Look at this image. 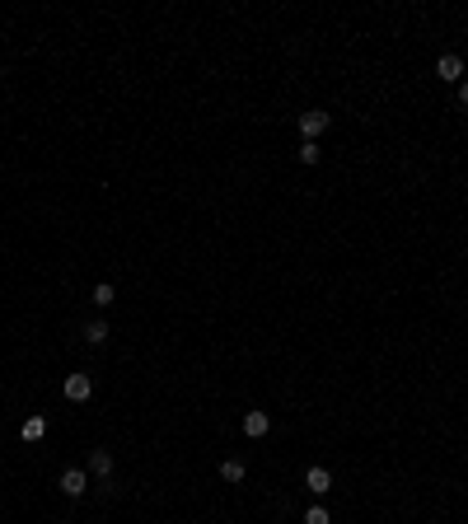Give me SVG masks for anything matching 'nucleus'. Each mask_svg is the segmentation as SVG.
<instances>
[{
	"mask_svg": "<svg viewBox=\"0 0 468 524\" xmlns=\"http://www.w3.org/2000/svg\"><path fill=\"white\" fill-rule=\"evenodd\" d=\"M94 304H112V286L103 281V286H94Z\"/></svg>",
	"mask_w": 468,
	"mask_h": 524,
	"instance_id": "nucleus-13",
	"label": "nucleus"
},
{
	"mask_svg": "<svg viewBox=\"0 0 468 524\" xmlns=\"http://www.w3.org/2000/svg\"><path fill=\"white\" fill-rule=\"evenodd\" d=\"M244 431L253 435V440H257V435H267V431H272V417H267V412H248V417H244Z\"/></svg>",
	"mask_w": 468,
	"mask_h": 524,
	"instance_id": "nucleus-6",
	"label": "nucleus"
},
{
	"mask_svg": "<svg viewBox=\"0 0 468 524\" xmlns=\"http://www.w3.org/2000/svg\"><path fill=\"white\" fill-rule=\"evenodd\" d=\"M90 393H94V380H90V375H66V398H70V402H85Z\"/></svg>",
	"mask_w": 468,
	"mask_h": 524,
	"instance_id": "nucleus-3",
	"label": "nucleus"
},
{
	"mask_svg": "<svg viewBox=\"0 0 468 524\" xmlns=\"http://www.w3.org/2000/svg\"><path fill=\"white\" fill-rule=\"evenodd\" d=\"M328 112H319V108H309V112H300V132H304V141H314L319 132H328Z\"/></svg>",
	"mask_w": 468,
	"mask_h": 524,
	"instance_id": "nucleus-2",
	"label": "nucleus"
},
{
	"mask_svg": "<svg viewBox=\"0 0 468 524\" xmlns=\"http://www.w3.org/2000/svg\"><path fill=\"white\" fill-rule=\"evenodd\" d=\"M85 487H90V482H85V473H80V469L61 473V491H66V496H85Z\"/></svg>",
	"mask_w": 468,
	"mask_h": 524,
	"instance_id": "nucleus-5",
	"label": "nucleus"
},
{
	"mask_svg": "<svg viewBox=\"0 0 468 524\" xmlns=\"http://www.w3.org/2000/svg\"><path fill=\"white\" fill-rule=\"evenodd\" d=\"M220 478L225 482H244V464H239V459H225V464H220Z\"/></svg>",
	"mask_w": 468,
	"mask_h": 524,
	"instance_id": "nucleus-8",
	"label": "nucleus"
},
{
	"mask_svg": "<svg viewBox=\"0 0 468 524\" xmlns=\"http://www.w3.org/2000/svg\"><path fill=\"white\" fill-rule=\"evenodd\" d=\"M319 155H324V150H319L314 141H304V145H300V164H319Z\"/></svg>",
	"mask_w": 468,
	"mask_h": 524,
	"instance_id": "nucleus-12",
	"label": "nucleus"
},
{
	"mask_svg": "<svg viewBox=\"0 0 468 524\" xmlns=\"http://www.w3.org/2000/svg\"><path fill=\"white\" fill-rule=\"evenodd\" d=\"M90 464H94V473H99V478H108V473H112V454H108V449H94Z\"/></svg>",
	"mask_w": 468,
	"mask_h": 524,
	"instance_id": "nucleus-10",
	"label": "nucleus"
},
{
	"mask_svg": "<svg viewBox=\"0 0 468 524\" xmlns=\"http://www.w3.org/2000/svg\"><path fill=\"white\" fill-rule=\"evenodd\" d=\"M304 524H333V515H328L324 506H309V510H304Z\"/></svg>",
	"mask_w": 468,
	"mask_h": 524,
	"instance_id": "nucleus-11",
	"label": "nucleus"
},
{
	"mask_svg": "<svg viewBox=\"0 0 468 524\" xmlns=\"http://www.w3.org/2000/svg\"><path fill=\"white\" fill-rule=\"evenodd\" d=\"M435 75H440V80H450V85H464V61H459L454 52H445L440 61H435Z\"/></svg>",
	"mask_w": 468,
	"mask_h": 524,
	"instance_id": "nucleus-1",
	"label": "nucleus"
},
{
	"mask_svg": "<svg viewBox=\"0 0 468 524\" xmlns=\"http://www.w3.org/2000/svg\"><path fill=\"white\" fill-rule=\"evenodd\" d=\"M85 342H94V346H99V342H108V324H103V319H94V324L85 328Z\"/></svg>",
	"mask_w": 468,
	"mask_h": 524,
	"instance_id": "nucleus-9",
	"label": "nucleus"
},
{
	"mask_svg": "<svg viewBox=\"0 0 468 524\" xmlns=\"http://www.w3.org/2000/svg\"><path fill=\"white\" fill-rule=\"evenodd\" d=\"M459 103H468V80H464V85H459Z\"/></svg>",
	"mask_w": 468,
	"mask_h": 524,
	"instance_id": "nucleus-14",
	"label": "nucleus"
},
{
	"mask_svg": "<svg viewBox=\"0 0 468 524\" xmlns=\"http://www.w3.org/2000/svg\"><path fill=\"white\" fill-rule=\"evenodd\" d=\"M19 435H23V440H43V435H47V417H28Z\"/></svg>",
	"mask_w": 468,
	"mask_h": 524,
	"instance_id": "nucleus-7",
	"label": "nucleus"
},
{
	"mask_svg": "<svg viewBox=\"0 0 468 524\" xmlns=\"http://www.w3.org/2000/svg\"><path fill=\"white\" fill-rule=\"evenodd\" d=\"M304 487H309L314 496H324V491H333V473H328V469H319V464H314V469L304 473Z\"/></svg>",
	"mask_w": 468,
	"mask_h": 524,
	"instance_id": "nucleus-4",
	"label": "nucleus"
}]
</instances>
